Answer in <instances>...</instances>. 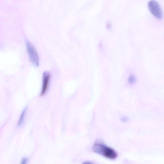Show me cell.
<instances>
[{"mask_svg": "<svg viewBox=\"0 0 164 164\" xmlns=\"http://www.w3.org/2000/svg\"><path fill=\"white\" fill-rule=\"evenodd\" d=\"M92 150L95 153L110 160L115 159L118 156L117 153L114 150L100 140L96 141L93 146Z\"/></svg>", "mask_w": 164, "mask_h": 164, "instance_id": "6da1fadb", "label": "cell"}, {"mask_svg": "<svg viewBox=\"0 0 164 164\" xmlns=\"http://www.w3.org/2000/svg\"><path fill=\"white\" fill-rule=\"evenodd\" d=\"M26 45L27 52L32 62L35 66H38L39 59L36 50L28 40H26Z\"/></svg>", "mask_w": 164, "mask_h": 164, "instance_id": "7a4b0ae2", "label": "cell"}, {"mask_svg": "<svg viewBox=\"0 0 164 164\" xmlns=\"http://www.w3.org/2000/svg\"><path fill=\"white\" fill-rule=\"evenodd\" d=\"M149 9L154 16L159 19H161L163 16V12L160 5L155 1H151L148 2Z\"/></svg>", "mask_w": 164, "mask_h": 164, "instance_id": "3957f363", "label": "cell"}, {"mask_svg": "<svg viewBox=\"0 0 164 164\" xmlns=\"http://www.w3.org/2000/svg\"><path fill=\"white\" fill-rule=\"evenodd\" d=\"M50 78L49 72L45 71L43 75V82L42 90L40 95H44L47 92L48 88Z\"/></svg>", "mask_w": 164, "mask_h": 164, "instance_id": "277c9868", "label": "cell"}, {"mask_svg": "<svg viewBox=\"0 0 164 164\" xmlns=\"http://www.w3.org/2000/svg\"><path fill=\"white\" fill-rule=\"evenodd\" d=\"M27 110V107L24 108L22 112L21 116L19 118L18 123H17V126L20 127L24 123L25 115H26Z\"/></svg>", "mask_w": 164, "mask_h": 164, "instance_id": "5b68a950", "label": "cell"}, {"mask_svg": "<svg viewBox=\"0 0 164 164\" xmlns=\"http://www.w3.org/2000/svg\"><path fill=\"white\" fill-rule=\"evenodd\" d=\"M136 81V78L134 76L131 75L128 78V82L130 84H132Z\"/></svg>", "mask_w": 164, "mask_h": 164, "instance_id": "8992f818", "label": "cell"}, {"mask_svg": "<svg viewBox=\"0 0 164 164\" xmlns=\"http://www.w3.org/2000/svg\"><path fill=\"white\" fill-rule=\"evenodd\" d=\"M28 159L26 157H24L22 159L21 163L20 164H27Z\"/></svg>", "mask_w": 164, "mask_h": 164, "instance_id": "52a82bcc", "label": "cell"}, {"mask_svg": "<svg viewBox=\"0 0 164 164\" xmlns=\"http://www.w3.org/2000/svg\"><path fill=\"white\" fill-rule=\"evenodd\" d=\"M128 118L125 117H123L121 119V121L123 122H126L128 121Z\"/></svg>", "mask_w": 164, "mask_h": 164, "instance_id": "ba28073f", "label": "cell"}, {"mask_svg": "<svg viewBox=\"0 0 164 164\" xmlns=\"http://www.w3.org/2000/svg\"><path fill=\"white\" fill-rule=\"evenodd\" d=\"M107 28L108 29H109L111 27V24L109 22H108L107 24Z\"/></svg>", "mask_w": 164, "mask_h": 164, "instance_id": "9c48e42d", "label": "cell"}, {"mask_svg": "<svg viewBox=\"0 0 164 164\" xmlns=\"http://www.w3.org/2000/svg\"><path fill=\"white\" fill-rule=\"evenodd\" d=\"M82 164H94L92 162H90L89 161H86L85 162L83 163Z\"/></svg>", "mask_w": 164, "mask_h": 164, "instance_id": "30bf717a", "label": "cell"}]
</instances>
